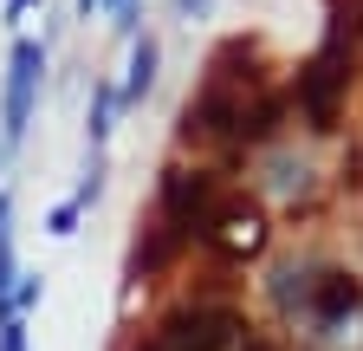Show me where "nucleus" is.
Listing matches in <instances>:
<instances>
[{"label":"nucleus","mask_w":363,"mask_h":351,"mask_svg":"<svg viewBox=\"0 0 363 351\" xmlns=\"http://www.w3.org/2000/svg\"><path fill=\"white\" fill-rule=\"evenodd\" d=\"M350 46L357 39L331 20V33H325V46H318V59L298 72V104H305V117H311V130H337V104H344V92H350Z\"/></svg>","instance_id":"1"},{"label":"nucleus","mask_w":363,"mask_h":351,"mask_svg":"<svg viewBox=\"0 0 363 351\" xmlns=\"http://www.w3.org/2000/svg\"><path fill=\"white\" fill-rule=\"evenodd\" d=\"M247 325L240 313H227V306H175V313L162 319V351H227Z\"/></svg>","instance_id":"2"},{"label":"nucleus","mask_w":363,"mask_h":351,"mask_svg":"<svg viewBox=\"0 0 363 351\" xmlns=\"http://www.w3.org/2000/svg\"><path fill=\"white\" fill-rule=\"evenodd\" d=\"M162 208H169L175 241H201L208 215H214V176L208 169H169L162 176Z\"/></svg>","instance_id":"3"},{"label":"nucleus","mask_w":363,"mask_h":351,"mask_svg":"<svg viewBox=\"0 0 363 351\" xmlns=\"http://www.w3.org/2000/svg\"><path fill=\"white\" fill-rule=\"evenodd\" d=\"M201 241H208L220 260H247V254H259V247H266V215H259L253 202H227V208H214V215H208Z\"/></svg>","instance_id":"4"},{"label":"nucleus","mask_w":363,"mask_h":351,"mask_svg":"<svg viewBox=\"0 0 363 351\" xmlns=\"http://www.w3.org/2000/svg\"><path fill=\"white\" fill-rule=\"evenodd\" d=\"M240 117H247V104L234 98V92H220V85H208V92L182 111V130H201V137H240Z\"/></svg>","instance_id":"5"},{"label":"nucleus","mask_w":363,"mask_h":351,"mask_svg":"<svg viewBox=\"0 0 363 351\" xmlns=\"http://www.w3.org/2000/svg\"><path fill=\"white\" fill-rule=\"evenodd\" d=\"M311 313L325 319V325H337V319H350L357 306H363V280L357 274H344V267H325V274H311Z\"/></svg>","instance_id":"6"},{"label":"nucleus","mask_w":363,"mask_h":351,"mask_svg":"<svg viewBox=\"0 0 363 351\" xmlns=\"http://www.w3.org/2000/svg\"><path fill=\"white\" fill-rule=\"evenodd\" d=\"M39 72H45V53L33 46V39H20V46H13V85H7V137H20V130H26Z\"/></svg>","instance_id":"7"},{"label":"nucleus","mask_w":363,"mask_h":351,"mask_svg":"<svg viewBox=\"0 0 363 351\" xmlns=\"http://www.w3.org/2000/svg\"><path fill=\"white\" fill-rule=\"evenodd\" d=\"M286 104H292L286 92H272V98H259V111H247V117H240V137H247V144H266V137H272V130H279V117H286Z\"/></svg>","instance_id":"8"},{"label":"nucleus","mask_w":363,"mask_h":351,"mask_svg":"<svg viewBox=\"0 0 363 351\" xmlns=\"http://www.w3.org/2000/svg\"><path fill=\"white\" fill-rule=\"evenodd\" d=\"M150 85H156V39H143V46H136V59H130V92H123V98L136 104Z\"/></svg>","instance_id":"9"},{"label":"nucleus","mask_w":363,"mask_h":351,"mask_svg":"<svg viewBox=\"0 0 363 351\" xmlns=\"http://www.w3.org/2000/svg\"><path fill=\"white\" fill-rule=\"evenodd\" d=\"M175 247H182V241H175V234L162 228V234H156L150 247H136V274H162L169 260H175Z\"/></svg>","instance_id":"10"},{"label":"nucleus","mask_w":363,"mask_h":351,"mask_svg":"<svg viewBox=\"0 0 363 351\" xmlns=\"http://www.w3.org/2000/svg\"><path fill=\"white\" fill-rule=\"evenodd\" d=\"M272 293H279V306H305V299H311V274L279 267V274H272Z\"/></svg>","instance_id":"11"},{"label":"nucleus","mask_w":363,"mask_h":351,"mask_svg":"<svg viewBox=\"0 0 363 351\" xmlns=\"http://www.w3.org/2000/svg\"><path fill=\"white\" fill-rule=\"evenodd\" d=\"M0 351H26V332H20V319H13V313L0 319Z\"/></svg>","instance_id":"12"},{"label":"nucleus","mask_w":363,"mask_h":351,"mask_svg":"<svg viewBox=\"0 0 363 351\" xmlns=\"http://www.w3.org/2000/svg\"><path fill=\"white\" fill-rule=\"evenodd\" d=\"M344 183H350V189H363V144L344 156Z\"/></svg>","instance_id":"13"},{"label":"nucleus","mask_w":363,"mask_h":351,"mask_svg":"<svg viewBox=\"0 0 363 351\" xmlns=\"http://www.w3.org/2000/svg\"><path fill=\"white\" fill-rule=\"evenodd\" d=\"M72 222H78V208L65 202V208H52V234H72Z\"/></svg>","instance_id":"14"},{"label":"nucleus","mask_w":363,"mask_h":351,"mask_svg":"<svg viewBox=\"0 0 363 351\" xmlns=\"http://www.w3.org/2000/svg\"><path fill=\"white\" fill-rule=\"evenodd\" d=\"M240 351H279V345H266L259 332H240Z\"/></svg>","instance_id":"15"},{"label":"nucleus","mask_w":363,"mask_h":351,"mask_svg":"<svg viewBox=\"0 0 363 351\" xmlns=\"http://www.w3.org/2000/svg\"><path fill=\"white\" fill-rule=\"evenodd\" d=\"M26 7H33V0H7V14H26Z\"/></svg>","instance_id":"16"}]
</instances>
